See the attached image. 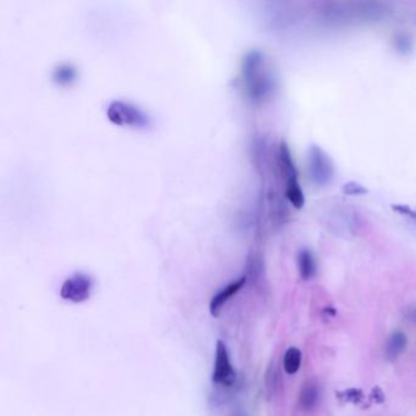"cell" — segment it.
Segmentation results:
<instances>
[{
	"label": "cell",
	"instance_id": "obj_1",
	"mask_svg": "<svg viewBox=\"0 0 416 416\" xmlns=\"http://www.w3.org/2000/svg\"><path fill=\"white\" fill-rule=\"evenodd\" d=\"M265 63L260 50H249L242 61V77L247 93L253 102H264L271 97L275 89V79Z\"/></svg>",
	"mask_w": 416,
	"mask_h": 416
},
{
	"label": "cell",
	"instance_id": "obj_2",
	"mask_svg": "<svg viewBox=\"0 0 416 416\" xmlns=\"http://www.w3.org/2000/svg\"><path fill=\"white\" fill-rule=\"evenodd\" d=\"M388 6L380 1L362 3H328L323 8V16L328 24L346 25L349 22H375L388 14Z\"/></svg>",
	"mask_w": 416,
	"mask_h": 416
},
{
	"label": "cell",
	"instance_id": "obj_3",
	"mask_svg": "<svg viewBox=\"0 0 416 416\" xmlns=\"http://www.w3.org/2000/svg\"><path fill=\"white\" fill-rule=\"evenodd\" d=\"M107 116L111 123L123 128H146L151 120L142 109L125 100H113L107 109Z\"/></svg>",
	"mask_w": 416,
	"mask_h": 416
},
{
	"label": "cell",
	"instance_id": "obj_4",
	"mask_svg": "<svg viewBox=\"0 0 416 416\" xmlns=\"http://www.w3.org/2000/svg\"><path fill=\"white\" fill-rule=\"evenodd\" d=\"M307 170L315 186H328L334 178L336 169L332 159L320 146H310L307 157Z\"/></svg>",
	"mask_w": 416,
	"mask_h": 416
},
{
	"label": "cell",
	"instance_id": "obj_5",
	"mask_svg": "<svg viewBox=\"0 0 416 416\" xmlns=\"http://www.w3.org/2000/svg\"><path fill=\"white\" fill-rule=\"evenodd\" d=\"M236 370L231 364L229 349L222 341L216 343L215 362L213 370V382L221 386L230 387L235 383Z\"/></svg>",
	"mask_w": 416,
	"mask_h": 416
},
{
	"label": "cell",
	"instance_id": "obj_6",
	"mask_svg": "<svg viewBox=\"0 0 416 416\" xmlns=\"http://www.w3.org/2000/svg\"><path fill=\"white\" fill-rule=\"evenodd\" d=\"M93 288V281L87 275L76 274L65 281L60 297L74 303H82L91 297Z\"/></svg>",
	"mask_w": 416,
	"mask_h": 416
},
{
	"label": "cell",
	"instance_id": "obj_7",
	"mask_svg": "<svg viewBox=\"0 0 416 416\" xmlns=\"http://www.w3.org/2000/svg\"><path fill=\"white\" fill-rule=\"evenodd\" d=\"M245 282H247V277L243 276L240 279H236L233 282H231L229 286H226L225 288L221 289L213 297L210 302V314L214 318H217L221 310L224 308L229 300H230L233 295L238 293L240 289L243 288Z\"/></svg>",
	"mask_w": 416,
	"mask_h": 416
},
{
	"label": "cell",
	"instance_id": "obj_8",
	"mask_svg": "<svg viewBox=\"0 0 416 416\" xmlns=\"http://www.w3.org/2000/svg\"><path fill=\"white\" fill-rule=\"evenodd\" d=\"M279 169H281V174L284 177L286 183L292 181H299L298 170H297V167H295V162H294L288 144L286 142L279 143Z\"/></svg>",
	"mask_w": 416,
	"mask_h": 416
},
{
	"label": "cell",
	"instance_id": "obj_9",
	"mask_svg": "<svg viewBox=\"0 0 416 416\" xmlns=\"http://www.w3.org/2000/svg\"><path fill=\"white\" fill-rule=\"evenodd\" d=\"M298 269L302 279H313L316 274V260L309 249H302L298 253Z\"/></svg>",
	"mask_w": 416,
	"mask_h": 416
},
{
	"label": "cell",
	"instance_id": "obj_10",
	"mask_svg": "<svg viewBox=\"0 0 416 416\" xmlns=\"http://www.w3.org/2000/svg\"><path fill=\"white\" fill-rule=\"evenodd\" d=\"M318 396H320V392H318V385L314 382L305 383L299 396L300 406L304 410H313L314 408L318 406Z\"/></svg>",
	"mask_w": 416,
	"mask_h": 416
},
{
	"label": "cell",
	"instance_id": "obj_11",
	"mask_svg": "<svg viewBox=\"0 0 416 416\" xmlns=\"http://www.w3.org/2000/svg\"><path fill=\"white\" fill-rule=\"evenodd\" d=\"M406 336L403 332H394L388 338L386 344V355L388 359L394 360L406 350Z\"/></svg>",
	"mask_w": 416,
	"mask_h": 416
},
{
	"label": "cell",
	"instance_id": "obj_12",
	"mask_svg": "<svg viewBox=\"0 0 416 416\" xmlns=\"http://www.w3.org/2000/svg\"><path fill=\"white\" fill-rule=\"evenodd\" d=\"M76 77H77V70L74 65L69 63L58 65L53 71V79L60 86L72 84Z\"/></svg>",
	"mask_w": 416,
	"mask_h": 416
},
{
	"label": "cell",
	"instance_id": "obj_13",
	"mask_svg": "<svg viewBox=\"0 0 416 416\" xmlns=\"http://www.w3.org/2000/svg\"><path fill=\"white\" fill-rule=\"evenodd\" d=\"M284 194L287 201L295 208V209H302L305 206V196H304L303 190L299 185V181H292L286 183V190Z\"/></svg>",
	"mask_w": 416,
	"mask_h": 416
},
{
	"label": "cell",
	"instance_id": "obj_14",
	"mask_svg": "<svg viewBox=\"0 0 416 416\" xmlns=\"http://www.w3.org/2000/svg\"><path fill=\"white\" fill-rule=\"evenodd\" d=\"M302 364V352L298 348L291 347L284 353V367L288 375L297 373Z\"/></svg>",
	"mask_w": 416,
	"mask_h": 416
},
{
	"label": "cell",
	"instance_id": "obj_15",
	"mask_svg": "<svg viewBox=\"0 0 416 416\" xmlns=\"http://www.w3.org/2000/svg\"><path fill=\"white\" fill-rule=\"evenodd\" d=\"M342 192L347 196H364L369 193L367 187L362 186V183L359 182L350 181L344 183L342 187Z\"/></svg>",
	"mask_w": 416,
	"mask_h": 416
},
{
	"label": "cell",
	"instance_id": "obj_16",
	"mask_svg": "<svg viewBox=\"0 0 416 416\" xmlns=\"http://www.w3.org/2000/svg\"><path fill=\"white\" fill-rule=\"evenodd\" d=\"M394 45H396V50L401 52L403 54H406V50H411V42L406 38V36L396 37Z\"/></svg>",
	"mask_w": 416,
	"mask_h": 416
},
{
	"label": "cell",
	"instance_id": "obj_17",
	"mask_svg": "<svg viewBox=\"0 0 416 416\" xmlns=\"http://www.w3.org/2000/svg\"><path fill=\"white\" fill-rule=\"evenodd\" d=\"M346 398H347V401H353V403H359L360 399H362V392L359 391V390H349V391L346 392Z\"/></svg>",
	"mask_w": 416,
	"mask_h": 416
},
{
	"label": "cell",
	"instance_id": "obj_18",
	"mask_svg": "<svg viewBox=\"0 0 416 416\" xmlns=\"http://www.w3.org/2000/svg\"><path fill=\"white\" fill-rule=\"evenodd\" d=\"M408 318L413 321V323H416V308H411L409 311H408Z\"/></svg>",
	"mask_w": 416,
	"mask_h": 416
}]
</instances>
